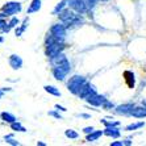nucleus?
<instances>
[{
  "label": "nucleus",
  "mask_w": 146,
  "mask_h": 146,
  "mask_svg": "<svg viewBox=\"0 0 146 146\" xmlns=\"http://www.w3.org/2000/svg\"><path fill=\"white\" fill-rule=\"evenodd\" d=\"M12 128H13V129H19L20 132H25V129L20 125V124H12Z\"/></svg>",
  "instance_id": "ddd939ff"
},
{
  "label": "nucleus",
  "mask_w": 146,
  "mask_h": 146,
  "mask_svg": "<svg viewBox=\"0 0 146 146\" xmlns=\"http://www.w3.org/2000/svg\"><path fill=\"white\" fill-rule=\"evenodd\" d=\"M3 25H5V23H4V21H0V28L3 27Z\"/></svg>",
  "instance_id": "dca6fc26"
},
{
  "label": "nucleus",
  "mask_w": 146,
  "mask_h": 146,
  "mask_svg": "<svg viewBox=\"0 0 146 146\" xmlns=\"http://www.w3.org/2000/svg\"><path fill=\"white\" fill-rule=\"evenodd\" d=\"M9 63H11V66H12L13 68H19L21 66V59L20 58H17L16 55H12V57H11Z\"/></svg>",
  "instance_id": "423d86ee"
},
{
  "label": "nucleus",
  "mask_w": 146,
  "mask_h": 146,
  "mask_svg": "<svg viewBox=\"0 0 146 146\" xmlns=\"http://www.w3.org/2000/svg\"><path fill=\"white\" fill-rule=\"evenodd\" d=\"M21 7L19 3H8L5 7H4V11L7 12V15H13L15 12H17V11H20Z\"/></svg>",
  "instance_id": "f257e3e1"
},
{
  "label": "nucleus",
  "mask_w": 146,
  "mask_h": 146,
  "mask_svg": "<svg viewBox=\"0 0 146 146\" xmlns=\"http://www.w3.org/2000/svg\"><path fill=\"white\" fill-rule=\"evenodd\" d=\"M132 109H133L132 104H125V106H120L116 112L119 113V115H128V113H130Z\"/></svg>",
  "instance_id": "20e7f679"
},
{
  "label": "nucleus",
  "mask_w": 146,
  "mask_h": 146,
  "mask_svg": "<svg viewBox=\"0 0 146 146\" xmlns=\"http://www.w3.org/2000/svg\"><path fill=\"white\" fill-rule=\"evenodd\" d=\"M100 136H102V132H95V133L91 132V136L88 137V141H96Z\"/></svg>",
  "instance_id": "9d476101"
},
{
  "label": "nucleus",
  "mask_w": 146,
  "mask_h": 146,
  "mask_svg": "<svg viewBox=\"0 0 146 146\" xmlns=\"http://www.w3.org/2000/svg\"><path fill=\"white\" fill-rule=\"evenodd\" d=\"M130 115L134 116V117H138V119H141V117H146V107H139V108H133L132 111H130Z\"/></svg>",
  "instance_id": "f03ea898"
},
{
  "label": "nucleus",
  "mask_w": 146,
  "mask_h": 146,
  "mask_svg": "<svg viewBox=\"0 0 146 146\" xmlns=\"http://www.w3.org/2000/svg\"><path fill=\"white\" fill-rule=\"evenodd\" d=\"M86 133H90V132H94V128H86L84 129Z\"/></svg>",
  "instance_id": "2eb2a0df"
},
{
  "label": "nucleus",
  "mask_w": 146,
  "mask_h": 146,
  "mask_svg": "<svg viewBox=\"0 0 146 146\" xmlns=\"http://www.w3.org/2000/svg\"><path fill=\"white\" fill-rule=\"evenodd\" d=\"M145 125V122L141 121V122H136V124H130V125L126 126V130H136V129H139Z\"/></svg>",
  "instance_id": "0eeeda50"
},
{
  "label": "nucleus",
  "mask_w": 146,
  "mask_h": 146,
  "mask_svg": "<svg viewBox=\"0 0 146 146\" xmlns=\"http://www.w3.org/2000/svg\"><path fill=\"white\" fill-rule=\"evenodd\" d=\"M0 41H1V37H0Z\"/></svg>",
  "instance_id": "f3484780"
},
{
  "label": "nucleus",
  "mask_w": 146,
  "mask_h": 146,
  "mask_svg": "<svg viewBox=\"0 0 146 146\" xmlns=\"http://www.w3.org/2000/svg\"><path fill=\"white\" fill-rule=\"evenodd\" d=\"M66 136L70 137V138H76V137H78V133L72 132V130H67V132H66Z\"/></svg>",
  "instance_id": "f8f14e48"
},
{
  "label": "nucleus",
  "mask_w": 146,
  "mask_h": 146,
  "mask_svg": "<svg viewBox=\"0 0 146 146\" xmlns=\"http://www.w3.org/2000/svg\"><path fill=\"white\" fill-rule=\"evenodd\" d=\"M3 119L8 122H13L15 121V117L12 115H9V113H3Z\"/></svg>",
  "instance_id": "9b49d317"
},
{
  "label": "nucleus",
  "mask_w": 146,
  "mask_h": 146,
  "mask_svg": "<svg viewBox=\"0 0 146 146\" xmlns=\"http://www.w3.org/2000/svg\"><path fill=\"white\" fill-rule=\"evenodd\" d=\"M40 4H41L40 0H34L33 3H32V7L28 9V12L31 13V12H34V11H38V9H40Z\"/></svg>",
  "instance_id": "6e6552de"
},
{
  "label": "nucleus",
  "mask_w": 146,
  "mask_h": 146,
  "mask_svg": "<svg viewBox=\"0 0 146 146\" xmlns=\"http://www.w3.org/2000/svg\"><path fill=\"white\" fill-rule=\"evenodd\" d=\"M124 142H112V146H122Z\"/></svg>",
  "instance_id": "4468645a"
},
{
  "label": "nucleus",
  "mask_w": 146,
  "mask_h": 146,
  "mask_svg": "<svg viewBox=\"0 0 146 146\" xmlns=\"http://www.w3.org/2000/svg\"><path fill=\"white\" fill-rule=\"evenodd\" d=\"M45 90L48 92H50V94H53V95H57V96H59L61 94H59V91L58 90H55V87H51V86H46L45 87Z\"/></svg>",
  "instance_id": "1a4fd4ad"
},
{
  "label": "nucleus",
  "mask_w": 146,
  "mask_h": 146,
  "mask_svg": "<svg viewBox=\"0 0 146 146\" xmlns=\"http://www.w3.org/2000/svg\"><path fill=\"white\" fill-rule=\"evenodd\" d=\"M70 5H71L72 8H75L76 11H79V12H80V11L83 12V11L86 9L83 0H70Z\"/></svg>",
  "instance_id": "7ed1b4c3"
},
{
  "label": "nucleus",
  "mask_w": 146,
  "mask_h": 146,
  "mask_svg": "<svg viewBox=\"0 0 146 146\" xmlns=\"http://www.w3.org/2000/svg\"><path fill=\"white\" fill-rule=\"evenodd\" d=\"M107 134V136H112L113 138H116V137H119L120 136V132H119V129L117 128H107L106 129V132H104Z\"/></svg>",
  "instance_id": "39448f33"
}]
</instances>
